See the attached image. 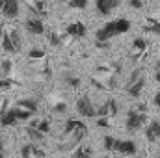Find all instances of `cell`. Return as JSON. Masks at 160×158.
<instances>
[{"mask_svg":"<svg viewBox=\"0 0 160 158\" xmlns=\"http://www.w3.org/2000/svg\"><path fill=\"white\" fill-rule=\"evenodd\" d=\"M26 134H28V138L32 141H43L45 140V134L39 132L38 128H32V126H26Z\"/></svg>","mask_w":160,"mask_h":158,"instance_id":"d6986e66","label":"cell"},{"mask_svg":"<svg viewBox=\"0 0 160 158\" xmlns=\"http://www.w3.org/2000/svg\"><path fill=\"white\" fill-rule=\"evenodd\" d=\"M143 87H145V78H140L138 82H134V84H128V86H127V95H128V97H132V99H138V97L142 95Z\"/></svg>","mask_w":160,"mask_h":158,"instance_id":"8fae6325","label":"cell"},{"mask_svg":"<svg viewBox=\"0 0 160 158\" xmlns=\"http://www.w3.org/2000/svg\"><path fill=\"white\" fill-rule=\"evenodd\" d=\"M65 82H67V86H71V87H78V86H80V78H78V77L65 75Z\"/></svg>","mask_w":160,"mask_h":158,"instance_id":"4316f807","label":"cell"},{"mask_svg":"<svg viewBox=\"0 0 160 158\" xmlns=\"http://www.w3.org/2000/svg\"><path fill=\"white\" fill-rule=\"evenodd\" d=\"M140 78H143V77H142V69H134V71L130 73V77H128L127 86H128V84H134V82H138Z\"/></svg>","mask_w":160,"mask_h":158,"instance_id":"d4e9b609","label":"cell"},{"mask_svg":"<svg viewBox=\"0 0 160 158\" xmlns=\"http://www.w3.org/2000/svg\"><path fill=\"white\" fill-rule=\"evenodd\" d=\"M153 102H155V106H158L160 108V91L155 95V99H153Z\"/></svg>","mask_w":160,"mask_h":158,"instance_id":"e575fe53","label":"cell"},{"mask_svg":"<svg viewBox=\"0 0 160 158\" xmlns=\"http://www.w3.org/2000/svg\"><path fill=\"white\" fill-rule=\"evenodd\" d=\"M30 126H32V128H38L39 132H43V134H48V132H50V123H48L47 119L32 121V123H30Z\"/></svg>","mask_w":160,"mask_h":158,"instance_id":"e0dca14e","label":"cell"},{"mask_svg":"<svg viewBox=\"0 0 160 158\" xmlns=\"http://www.w3.org/2000/svg\"><path fill=\"white\" fill-rule=\"evenodd\" d=\"M2 15L6 19H15L19 15V0H6L2 7Z\"/></svg>","mask_w":160,"mask_h":158,"instance_id":"9c48e42d","label":"cell"},{"mask_svg":"<svg viewBox=\"0 0 160 158\" xmlns=\"http://www.w3.org/2000/svg\"><path fill=\"white\" fill-rule=\"evenodd\" d=\"M48 41H50V45H60L62 41H60V36H56V34H48Z\"/></svg>","mask_w":160,"mask_h":158,"instance_id":"4dcf8cb0","label":"cell"},{"mask_svg":"<svg viewBox=\"0 0 160 158\" xmlns=\"http://www.w3.org/2000/svg\"><path fill=\"white\" fill-rule=\"evenodd\" d=\"M114 153L123 155V156H134L138 153V145L132 140H116V149Z\"/></svg>","mask_w":160,"mask_h":158,"instance_id":"277c9868","label":"cell"},{"mask_svg":"<svg viewBox=\"0 0 160 158\" xmlns=\"http://www.w3.org/2000/svg\"><path fill=\"white\" fill-rule=\"evenodd\" d=\"M128 6L134 7V9H140L142 7V0H128Z\"/></svg>","mask_w":160,"mask_h":158,"instance_id":"d6a6232c","label":"cell"},{"mask_svg":"<svg viewBox=\"0 0 160 158\" xmlns=\"http://www.w3.org/2000/svg\"><path fill=\"white\" fill-rule=\"evenodd\" d=\"M128 30H130V21L128 19H114V21L106 22L102 28L97 30L95 39H97V43H108L112 37L121 36V34H125Z\"/></svg>","mask_w":160,"mask_h":158,"instance_id":"6da1fadb","label":"cell"},{"mask_svg":"<svg viewBox=\"0 0 160 158\" xmlns=\"http://www.w3.org/2000/svg\"><path fill=\"white\" fill-rule=\"evenodd\" d=\"M9 37H11V41H13L15 48H17V50H21V37H19V32H17V30L9 32Z\"/></svg>","mask_w":160,"mask_h":158,"instance_id":"484cf974","label":"cell"},{"mask_svg":"<svg viewBox=\"0 0 160 158\" xmlns=\"http://www.w3.org/2000/svg\"><path fill=\"white\" fill-rule=\"evenodd\" d=\"M2 48H4L6 52H17V48H15L13 41L9 37V34H4V36H2Z\"/></svg>","mask_w":160,"mask_h":158,"instance_id":"ffe728a7","label":"cell"},{"mask_svg":"<svg viewBox=\"0 0 160 158\" xmlns=\"http://www.w3.org/2000/svg\"><path fill=\"white\" fill-rule=\"evenodd\" d=\"M13 112H15V117H17V121H26V119H30L32 116H34L32 112L22 110V108H17V106H13Z\"/></svg>","mask_w":160,"mask_h":158,"instance_id":"7402d4cb","label":"cell"},{"mask_svg":"<svg viewBox=\"0 0 160 158\" xmlns=\"http://www.w3.org/2000/svg\"><path fill=\"white\" fill-rule=\"evenodd\" d=\"M91 155H93V149L89 145H80L78 149H75L73 158H91Z\"/></svg>","mask_w":160,"mask_h":158,"instance_id":"2e32d148","label":"cell"},{"mask_svg":"<svg viewBox=\"0 0 160 158\" xmlns=\"http://www.w3.org/2000/svg\"><path fill=\"white\" fill-rule=\"evenodd\" d=\"M97 126H110L108 117H99V119H97Z\"/></svg>","mask_w":160,"mask_h":158,"instance_id":"1f68e13d","label":"cell"},{"mask_svg":"<svg viewBox=\"0 0 160 158\" xmlns=\"http://www.w3.org/2000/svg\"><path fill=\"white\" fill-rule=\"evenodd\" d=\"M2 73H4V75H9V73H11V62H9V60L2 62Z\"/></svg>","mask_w":160,"mask_h":158,"instance_id":"f546056e","label":"cell"},{"mask_svg":"<svg viewBox=\"0 0 160 158\" xmlns=\"http://www.w3.org/2000/svg\"><path fill=\"white\" fill-rule=\"evenodd\" d=\"M132 50L138 52V54L145 52V50H147V39H143V37H134V41H132Z\"/></svg>","mask_w":160,"mask_h":158,"instance_id":"ac0fdd59","label":"cell"},{"mask_svg":"<svg viewBox=\"0 0 160 158\" xmlns=\"http://www.w3.org/2000/svg\"><path fill=\"white\" fill-rule=\"evenodd\" d=\"M17 108H22V110H28V112L36 114L38 112V101L36 99H21L17 102Z\"/></svg>","mask_w":160,"mask_h":158,"instance_id":"5bb4252c","label":"cell"},{"mask_svg":"<svg viewBox=\"0 0 160 158\" xmlns=\"http://www.w3.org/2000/svg\"><path fill=\"white\" fill-rule=\"evenodd\" d=\"M69 7H73V9H84V7H88V0H69Z\"/></svg>","mask_w":160,"mask_h":158,"instance_id":"603a6c76","label":"cell"},{"mask_svg":"<svg viewBox=\"0 0 160 158\" xmlns=\"http://www.w3.org/2000/svg\"><path fill=\"white\" fill-rule=\"evenodd\" d=\"M65 32H67V36H71V37H84L86 36V24H82V22H71V24H67V28H65Z\"/></svg>","mask_w":160,"mask_h":158,"instance_id":"30bf717a","label":"cell"},{"mask_svg":"<svg viewBox=\"0 0 160 158\" xmlns=\"http://www.w3.org/2000/svg\"><path fill=\"white\" fill-rule=\"evenodd\" d=\"M84 125V121H78V119H67L65 121V126H63V134L65 136H71L77 128H80Z\"/></svg>","mask_w":160,"mask_h":158,"instance_id":"9a60e30c","label":"cell"},{"mask_svg":"<svg viewBox=\"0 0 160 158\" xmlns=\"http://www.w3.org/2000/svg\"><path fill=\"white\" fill-rule=\"evenodd\" d=\"M145 138H147V141H158L160 140V119H155V121H151L149 125H147V128H145Z\"/></svg>","mask_w":160,"mask_h":158,"instance_id":"52a82bcc","label":"cell"},{"mask_svg":"<svg viewBox=\"0 0 160 158\" xmlns=\"http://www.w3.org/2000/svg\"><path fill=\"white\" fill-rule=\"evenodd\" d=\"M158 21H160V19H158Z\"/></svg>","mask_w":160,"mask_h":158,"instance_id":"ab89813d","label":"cell"},{"mask_svg":"<svg viewBox=\"0 0 160 158\" xmlns=\"http://www.w3.org/2000/svg\"><path fill=\"white\" fill-rule=\"evenodd\" d=\"M116 140H118V138H114V136H104L102 147H104L106 153H114V149H116Z\"/></svg>","mask_w":160,"mask_h":158,"instance_id":"44dd1931","label":"cell"},{"mask_svg":"<svg viewBox=\"0 0 160 158\" xmlns=\"http://www.w3.org/2000/svg\"><path fill=\"white\" fill-rule=\"evenodd\" d=\"M4 36V28H2V24H0V37Z\"/></svg>","mask_w":160,"mask_h":158,"instance_id":"f35d334b","label":"cell"},{"mask_svg":"<svg viewBox=\"0 0 160 158\" xmlns=\"http://www.w3.org/2000/svg\"><path fill=\"white\" fill-rule=\"evenodd\" d=\"M0 158H6V145L2 140H0Z\"/></svg>","mask_w":160,"mask_h":158,"instance_id":"836d02e7","label":"cell"},{"mask_svg":"<svg viewBox=\"0 0 160 158\" xmlns=\"http://www.w3.org/2000/svg\"><path fill=\"white\" fill-rule=\"evenodd\" d=\"M145 123H147V114H140V112H136V110H130V112L127 114L125 128H127L128 132H136V130H140Z\"/></svg>","mask_w":160,"mask_h":158,"instance_id":"7a4b0ae2","label":"cell"},{"mask_svg":"<svg viewBox=\"0 0 160 158\" xmlns=\"http://www.w3.org/2000/svg\"><path fill=\"white\" fill-rule=\"evenodd\" d=\"M28 58H32V60H41V58H45V50H41V48H32V50L28 52Z\"/></svg>","mask_w":160,"mask_h":158,"instance_id":"cb8c5ba5","label":"cell"},{"mask_svg":"<svg viewBox=\"0 0 160 158\" xmlns=\"http://www.w3.org/2000/svg\"><path fill=\"white\" fill-rule=\"evenodd\" d=\"M24 28H26L30 34H34V36H41V34H45V24H43L41 19H26Z\"/></svg>","mask_w":160,"mask_h":158,"instance_id":"ba28073f","label":"cell"},{"mask_svg":"<svg viewBox=\"0 0 160 158\" xmlns=\"http://www.w3.org/2000/svg\"><path fill=\"white\" fill-rule=\"evenodd\" d=\"M155 80H157V82L160 84V73H155Z\"/></svg>","mask_w":160,"mask_h":158,"instance_id":"8d00e7d4","label":"cell"},{"mask_svg":"<svg viewBox=\"0 0 160 158\" xmlns=\"http://www.w3.org/2000/svg\"><path fill=\"white\" fill-rule=\"evenodd\" d=\"M77 112L82 117H88V119L97 117V108H95V104L91 102V99L88 95H82L77 101Z\"/></svg>","mask_w":160,"mask_h":158,"instance_id":"3957f363","label":"cell"},{"mask_svg":"<svg viewBox=\"0 0 160 158\" xmlns=\"http://www.w3.org/2000/svg\"><path fill=\"white\" fill-rule=\"evenodd\" d=\"M155 69H157V73H160V60L157 62V65H155Z\"/></svg>","mask_w":160,"mask_h":158,"instance_id":"d590c367","label":"cell"},{"mask_svg":"<svg viewBox=\"0 0 160 158\" xmlns=\"http://www.w3.org/2000/svg\"><path fill=\"white\" fill-rule=\"evenodd\" d=\"M119 4L121 0H95V7H97L99 15H110Z\"/></svg>","mask_w":160,"mask_h":158,"instance_id":"8992f818","label":"cell"},{"mask_svg":"<svg viewBox=\"0 0 160 158\" xmlns=\"http://www.w3.org/2000/svg\"><path fill=\"white\" fill-rule=\"evenodd\" d=\"M118 112H119V104H118V101L108 99L102 106L97 108V117H110V116H116Z\"/></svg>","mask_w":160,"mask_h":158,"instance_id":"5b68a950","label":"cell"},{"mask_svg":"<svg viewBox=\"0 0 160 158\" xmlns=\"http://www.w3.org/2000/svg\"><path fill=\"white\" fill-rule=\"evenodd\" d=\"M4 4H6V0H0V9L4 7Z\"/></svg>","mask_w":160,"mask_h":158,"instance_id":"74e56055","label":"cell"},{"mask_svg":"<svg viewBox=\"0 0 160 158\" xmlns=\"http://www.w3.org/2000/svg\"><path fill=\"white\" fill-rule=\"evenodd\" d=\"M15 82L13 80H9V78H2L0 80V89H8V87H11Z\"/></svg>","mask_w":160,"mask_h":158,"instance_id":"f1b7e54d","label":"cell"},{"mask_svg":"<svg viewBox=\"0 0 160 158\" xmlns=\"http://www.w3.org/2000/svg\"><path fill=\"white\" fill-rule=\"evenodd\" d=\"M142 30H143V32H149V34H157V36H160V21L158 19H147V21L143 22Z\"/></svg>","mask_w":160,"mask_h":158,"instance_id":"4fadbf2b","label":"cell"},{"mask_svg":"<svg viewBox=\"0 0 160 158\" xmlns=\"http://www.w3.org/2000/svg\"><path fill=\"white\" fill-rule=\"evenodd\" d=\"M21 156L22 158H32V156H45V151H41L39 147H36L34 143H28V145H24L22 149H21Z\"/></svg>","mask_w":160,"mask_h":158,"instance_id":"7c38bea8","label":"cell"},{"mask_svg":"<svg viewBox=\"0 0 160 158\" xmlns=\"http://www.w3.org/2000/svg\"><path fill=\"white\" fill-rule=\"evenodd\" d=\"M54 112H56V114H65V112H67V104H65V102L54 104Z\"/></svg>","mask_w":160,"mask_h":158,"instance_id":"83f0119b","label":"cell"}]
</instances>
